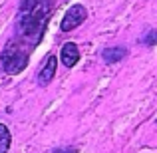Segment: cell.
Instances as JSON below:
<instances>
[{
    "instance_id": "obj_3",
    "label": "cell",
    "mask_w": 157,
    "mask_h": 153,
    "mask_svg": "<svg viewBox=\"0 0 157 153\" xmlns=\"http://www.w3.org/2000/svg\"><path fill=\"white\" fill-rule=\"evenodd\" d=\"M56 70H58V58L54 56V54H50V56L46 58V62L42 64L40 72H38V84L48 86L54 80V76H56Z\"/></svg>"
},
{
    "instance_id": "obj_2",
    "label": "cell",
    "mask_w": 157,
    "mask_h": 153,
    "mask_svg": "<svg viewBox=\"0 0 157 153\" xmlns=\"http://www.w3.org/2000/svg\"><path fill=\"white\" fill-rule=\"evenodd\" d=\"M86 18H88V10H86V6H82V4H72V6L66 10L64 18H62V22H60V30L62 32L76 30L82 22H86Z\"/></svg>"
},
{
    "instance_id": "obj_5",
    "label": "cell",
    "mask_w": 157,
    "mask_h": 153,
    "mask_svg": "<svg viewBox=\"0 0 157 153\" xmlns=\"http://www.w3.org/2000/svg\"><path fill=\"white\" fill-rule=\"evenodd\" d=\"M125 56H127V48H123V46H111V48H105V50L101 52V58H104L105 64L121 62Z\"/></svg>"
},
{
    "instance_id": "obj_7",
    "label": "cell",
    "mask_w": 157,
    "mask_h": 153,
    "mask_svg": "<svg viewBox=\"0 0 157 153\" xmlns=\"http://www.w3.org/2000/svg\"><path fill=\"white\" fill-rule=\"evenodd\" d=\"M141 42L145 44V46H155V44H157V30L147 32V36H145V38H141Z\"/></svg>"
},
{
    "instance_id": "obj_4",
    "label": "cell",
    "mask_w": 157,
    "mask_h": 153,
    "mask_svg": "<svg viewBox=\"0 0 157 153\" xmlns=\"http://www.w3.org/2000/svg\"><path fill=\"white\" fill-rule=\"evenodd\" d=\"M60 60H62V64H64L66 68H74V66L78 64V60H80V48H78V44L66 42L64 46H62Z\"/></svg>"
},
{
    "instance_id": "obj_1",
    "label": "cell",
    "mask_w": 157,
    "mask_h": 153,
    "mask_svg": "<svg viewBox=\"0 0 157 153\" xmlns=\"http://www.w3.org/2000/svg\"><path fill=\"white\" fill-rule=\"evenodd\" d=\"M52 10L54 0H20L14 36L0 54V64L6 74L16 76L26 70L32 52L44 38Z\"/></svg>"
},
{
    "instance_id": "obj_6",
    "label": "cell",
    "mask_w": 157,
    "mask_h": 153,
    "mask_svg": "<svg viewBox=\"0 0 157 153\" xmlns=\"http://www.w3.org/2000/svg\"><path fill=\"white\" fill-rule=\"evenodd\" d=\"M12 143V133L4 123H0V153H8Z\"/></svg>"
},
{
    "instance_id": "obj_8",
    "label": "cell",
    "mask_w": 157,
    "mask_h": 153,
    "mask_svg": "<svg viewBox=\"0 0 157 153\" xmlns=\"http://www.w3.org/2000/svg\"><path fill=\"white\" fill-rule=\"evenodd\" d=\"M54 153H78L76 147H58V149H54Z\"/></svg>"
}]
</instances>
